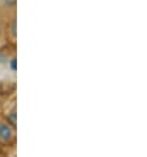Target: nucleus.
I'll use <instances>...</instances> for the list:
<instances>
[{
	"label": "nucleus",
	"mask_w": 147,
	"mask_h": 157,
	"mask_svg": "<svg viewBox=\"0 0 147 157\" xmlns=\"http://www.w3.org/2000/svg\"><path fill=\"white\" fill-rule=\"evenodd\" d=\"M8 33L11 34V38L13 41H16V37H17V21H16V17L11 20V23L8 24Z\"/></svg>",
	"instance_id": "obj_3"
},
{
	"label": "nucleus",
	"mask_w": 147,
	"mask_h": 157,
	"mask_svg": "<svg viewBox=\"0 0 147 157\" xmlns=\"http://www.w3.org/2000/svg\"><path fill=\"white\" fill-rule=\"evenodd\" d=\"M16 137V127H13L9 121L0 120V143L11 144Z\"/></svg>",
	"instance_id": "obj_1"
},
{
	"label": "nucleus",
	"mask_w": 147,
	"mask_h": 157,
	"mask_svg": "<svg viewBox=\"0 0 147 157\" xmlns=\"http://www.w3.org/2000/svg\"><path fill=\"white\" fill-rule=\"evenodd\" d=\"M11 69H12V71L16 70V58L15 57L11 59Z\"/></svg>",
	"instance_id": "obj_5"
},
{
	"label": "nucleus",
	"mask_w": 147,
	"mask_h": 157,
	"mask_svg": "<svg viewBox=\"0 0 147 157\" xmlns=\"http://www.w3.org/2000/svg\"><path fill=\"white\" fill-rule=\"evenodd\" d=\"M17 0H0V10L2 11H13L16 8Z\"/></svg>",
	"instance_id": "obj_2"
},
{
	"label": "nucleus",
	"mask_w": 147,
	"mask_h": 157,
	"mask_svg": "<svg viewBox=\"0 0 147 157\" xmlns=\"http://www.w3.org/2000/svg\"><path fill=\"white\" fill-rule=\"evenodd\" d=\"M7 121H9L13 127H16V124H17V111H16V107H13L7 114Z\"/></svg>",
	"instance_id": "obj_4"
}]
</instances>
